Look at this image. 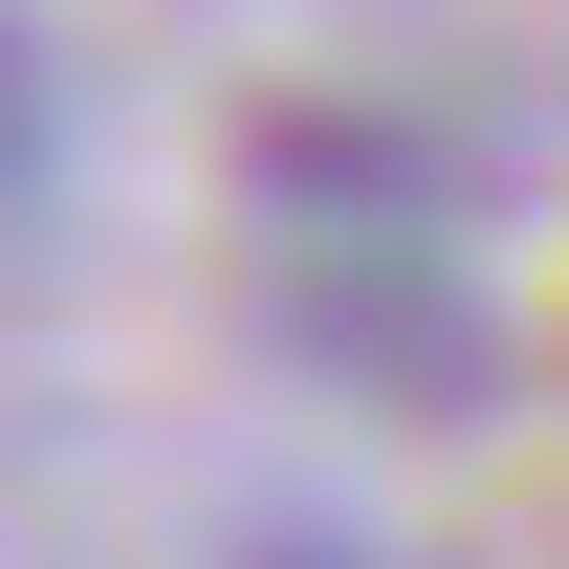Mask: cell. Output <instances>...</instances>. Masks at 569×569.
<instances>
[{"mask_svg":"<svg viewBox=\"0 0 569 569\" xmlns=\"http://www.w3.org/2000/svg\"><path fill=\"white\" fill-rule=\"evenodd\" d=\"M44 176H67V88H44L22 0H0V219H44Z\"/></svg>","mask_w":569,"mask_h":569,"instance_id":"cell-1","label":"cell"},{"mask_svg":"<svg viewBox=\"0 0 569 569\" xmlns=\"http://www.w3.org/2000/svg\"><path fill=\"white\" fill-rule=\"evenodd\" d=\"M284 569H351V548H284Z\"/></svg>","mask_w":569,"mask_h":569,"instance_id":"cell-2","label":"cell"}]
</instances>
